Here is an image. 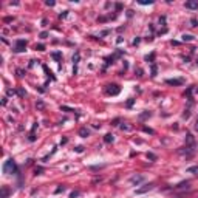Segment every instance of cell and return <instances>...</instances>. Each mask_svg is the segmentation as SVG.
Listing matches in <instances>:
<instances>
[{"instance_id": "1", "label": "cell", "mask_w": 198, "mask_h": 198, "mask_svg": "<svg viewBox=\"0 0 198 198\" xmlns=\"http://www.w3.org/2000/svg\"><path fill=\"white\" fill-rule=\"evenodd\" d=\"M3 172L5 173H16L17 172V167H16V163L12 160H8L5 164H3Z\"/></svg>"}, {"instance_id": "2", "label": "cell", "mask_w": 198, "mask_h": 198, "mask_svg": "<svg viewBox=\"0 0 198 198\" xmlns=\"http://www.w3.org/2000/svg\"><path fill=\"white\" fill-rule=\"evenodd\" d=\"M26 50V40H23V39H19L17 42H16V47H14V51L16 53H22Z\"/></svg>"}, {"instance_id": "3", "label": "cell", "mask_w": 198, "mask_h": 198, "mask_svg": "<svg viewBox=\"0 0 198 198\" xmlns=\"http://www.w3.org/2000/svg\"><path fill=\"white\" fill-rule=\"evenodd\" d=\"M107 94H111V96H115V94H118L121 91V88L118 87V85H107Z\"/></svg>"}, {"instance_id": "4", "label": "cell", "mask_w": 198, "mask_h": 198, "mask_svg": "<svg viewBox=\"0 0 198 198\" xmlns=\"http://www.w3.org/2000/svg\"><path fill=\"white\" fill-rule=\"evenodd\" d=\"M153 189V184H146L144 187H141V189H136V193H144V192H148V190Z\"/></svg>"}, {"instance_id": "5", "label": "cell", "mask_w": 198, "mask_h": 198, "mask_svg": "<svg viewBox=\"0 0 198 198\" xmlns=\"http://www.w3.org/2000/svg\"><path fill=\"white\" fill-rule=\"evenodd\" d=\"M166 84H169V85H181L183 84V79H167Z\"/></svg>"}, {"instance_id": "6", "label": "cell", "mask_w": 198, "mask_h": 198, "mask_svg": "<svg viewBox=\"0 0 198 198\" xmlns=\"http://www.w3.org/2000/svg\"><path fill=\"white\" fill-rule=\"evenodd\" d=\"M186 8L187 9H197L198 8V2L192 0V2H186Z\"/></svg>"}, {"instance_id": "7", "label": "cell", "mask_w": 198, "mask_h": 198, "mask_svg": "<svg viewBox=\"0 0 198 198\" xmlns=\"http://www.w3.org/2000/svg\"><path fill=\"white\" fill-rule=\"evenodd\" d=\"M79 135H81L82 138H87L88 135H90V130H88V128H85V127H82L81 130H79Z\"/></svg>"}, {"instance_id": "8", "label": "cell", "mask_w": 198, "mask_h": 198, "mask_svg": "<svg viewBox=\"0 0 198 198\" xmlns=\"http://www.w3.org/2000/svg\"><path fill=\"white\" fill-rule=\"evenodd\" d=\"M141 181H144V176H133L132 178V183L133 184H139Z\"/></svg>"}, {"instance_id": "9", "label": "cell", "mask_w": 198, "mask_h": 198, "mask_svg": "<svg viewBox=\"0 0 198 198\" xmlns=\"http://www.w3.org/2000/svg\"><path fill=\"white\" fill-rule=\"evenodd\" d=\"M79 59H81V54H79V53H76V54H74V57H73V62H74V73H76V65H77Z\"/></svg>"}, {"instance_id": "10", "label": "cell", "mask_w": 198, "mask_h": 198, "mask_svg": "<svg viewBox=\"0 0 198 198\" xmlns=\"http://www.w3.org/2000/svg\"><path fill=\"white\" fill-rule=\"evenodd\" d=\"M183 40H184V42H190V40H193V36H190V34H184V36H183Z\"/></svg>"}, {"instance_id": "11", "label": "cell", "mask_w": 198, "mask_h": 198, "mask_svg": "<svg viewBox=\"0 0 198 198\" xmlns=\"http://www.w3.org/2000/svg\"><path fill=\"white\" fill-rule=\"evenodd\" d=\"M44 71H45V73H47V74L50 76V77H51V79H53V81H54V79H56V77H54V76H53V74H51V71H50V70H48V67H47V65H44Z\"/></svg>"}, {"instance_id": "12", "label": "cell", "mask_w": 198, "mask_h": 198, "mask_svg": "<svg viewBox=\"0 0 198 198\" xmlns=\"http://www.w3.org/2000/svg\"><path fill=\"white\" fill-rule=\"evenodd\" d=\"M53 57H54L56 59V60H60V59H62V54H60V53H59V51H56V53H53Z\"/></svg>"}, {"instance_id": "13", "label": "cell", "mask_w": 198, "mask_h": 198, "mask_svg": "<svg viewBox=\"0 0 198 198\" xmlns=\"http://www.w3.org/2000/svg\"><path fill=\"white\" fill-rule=\"evenodd\" d=\"M104 141H105V143H111V141H113V135H110V133H108V135H105Z\"/></svg>"}, {"instance_id": "14", "label": "cell", "mask_w": 198, "mask_h": 198, "mask_svg": "<svg viewBox=\"0 0 198 198\" xmlns=\"http://www.w3.org/2000/svg\"><path fill=\"white\" fill-rule=\"evenodd\" d=\"M155 76H156V65H152V77H155Z\"/></svg>"}, {"instance_id": "15", "label": "cell", "mask_w": 198, "mask_h": 198, "mask_svg": "<svg viewBox=\"0 0 198 198\" xmlns=\"http://www.w3.org/2000/svg\"><path fill=\"white\" fill-rule=\"evenodd\" d=\"M147 158H148V160H152V161H155V160H156V155H155V153H147Z\"/></svg>"}, {"instance_id": "16", "label": "cell", "mask_w": 198, "mask_h": 198, "mask_svg": "<svg viewBox=\"0 0 198 198\" xmlns=\"http://www.w3.org/2000/svg\"><path fill=\"white\" fill-rule=\"evenodd\" d=\"M64 190H65V186H59L57 189L54 190V192H56V193H60V192H64Z\"/></svg>"}, {"instance_id": "17", "label": "cell", "mask_w": 198, "mask_h": 198, "mask_svg": "<svg viewBox=\"0 0 198 198\" xmlns=\"http://www.w3.org/2000/svg\"><path fill=\"white\" fill-rule=\"evenodd\" d=\"M143 130L146 132V133H150V135H153V133H155V132L152 130V128H148V127H143Z\"/></svg>"}, {"instance_id": "18", "label": "cell", "mask_w": 198, "mask_h": 198, "mask_svg": "<svg viewBox=\"0 0 198 198\" xmlns=\"http://www.w3.org/2000/svg\"><path fill=\"white\" fill-rule=\"evenodd\" d=\"M8 197V189L6 187H3V192H2V198H6Z\"/></svg>"}, {"instance_id": "19", "label": "cell", "mask_w": 198, "mask_h": 198, "mask_svg": "<svg viewBox=\"0 0 198 198\" xmlns=\"http://www.w3.org/2000/svg\"><path fill=\"white\" fill-rule=\"evenodd\" d=\"M147 116H150V111H146V113H143V115H141L139 118H141V119H146Z\"/></svg>"}, {"instance_id": "20", "label": "cell", "mask_w": 198, "mask_h": 198, "mask_svg": "<svg viewBox=\"0 0 198 198\" xmlns=\"http://www.w3.org/2000/svg\"><path fill=\"white\" fill-rule=\"evenodd\" d=\"M190 23H192V26H198V20L195 17H192V20H190Z\"/></svg>"}, {"instance_id": "21", "label": "cell", "mask_w": 198, "mask_h": 198, "mask_svg": "<svg viewBox=\"0 0 198 198\" xmlns=\"http://www.w3.org/2000/svg\"><path fill=\"white\" fill-rule=\"evenodd\" d=\"M189 116H190V111H189V110H186V111L183 113V118H184V119H187Z\"/></svg>"}, {"instance_id": "22", "label": "cell", "mask_w": 198, "mask_h": 198, "mask_svg": "<svg viewBox=\"0 0 198 198\" xmlns=\"http://www.w3.org/2000/svg\"><path fill=\"white\" fill-rule=\"evenodd\" d=\"M36 50H39V51H44V50H45V45H36Z\"/></svg>"}, {"instance_id": "23", "label": "cell", "mask_w": 198, "mask_h": 198, "mask_svg": "<svg viewBox=\"0 0 198 198\" xmlns=\"http://www.w3.org/2000/svg\"><path fill=\"white\" fill-rule=\"evenodd\" d=\"M40 37H42V39H47V37H48V33H47V31L40 33Z\"/></svg>"}, {"instance_id": "24", "label": "cell", "mask_w": 198, "mask_h": 198, "mask_svg": "<svg viewBox=\"0 0 198 198\" xmlns=\"http://www.w3.org/2000/svg\"><path fill=\"white\" fill-rule=\"evenodd\" d=\"M76 152H77V153H82V152H84V147H82V146L76 147Z\"/></svg>"}, {"instance_id": "25", "label": "cell", "mask_w": 198, "mask_h": 198, "mask_svg": "<svg viewBox=\"0 0 198 198\" xmlns=\"http://www.w3.org/2000/svg\"><path fill=\"white\" fill-rule=\"evenodd\" d=\"M133 102H135V99H128V102H127V107H132V105H133Z\"/></svg>"}, {"instance_id": "26", "label": "cell", "mask_w": 198, "mask_h": 198, "mask_svg": "<svg viewBox=\"0 0 198 198\" xmlns=\"http://www.w3.org/2000/svg\"><path fill=\"white\" fill-rule=\"evenodd\" d=\"M189 172H198V166H195V167H190V169H189Z\"/></svg>"}, {"instance_id": "27", "label": "cell", "mask_w": 198, "mask_h": 198, "mask_svg": "<svg viewBox=\"0 0 198 198\" xmlns=\"http://www.w3.org/2000/svg\"><path fill=\"white\" fill-rule=\"evenodd\" d=\"M60 108H62V110H67V111H74L73 108H68V107H60Z\"/></svg>"}, {"instance_id": "28", "label": "cell", "mask_w": 198, "mask_h": 198, "mask_svg": "<svg viewBox=\"0 0 198 198\" xmlns=\"http://www.w3.org/2000/svg\"><path fill=\"white\" fill-rule=\"evenodd\" d=\"M139 3H141V5H152L153 2H144V0H143V2H139Z\"/></svg>"}, {"instance_id": "29", "label": "cell", "mask_w": 198, "mask_h": 198, "mask_svg": "<svg viewBox=\"0 0 198 198\" xmlns=\"http://www.w3.org/2000/svg\"><path fill=\"white\" fill-rule=\"evenodd\" d=\"M42 170H44V169H36V175H40Z\"/></svg>"}, {"instance_id": "30", "label": "cell", "mask_w": 198, "mask_h": 198, "mask_svg": "<svg viewBox=\"0 0 198 198\" xmlns=\"http://www.w3.org/2000/svg\"><path fill=\"white\" fill-rule=\"evenodd\" d=\"M47 5H48V6H54V2H50V0H48V2H47Z\"/></svg>"}, {"instance_id": "31", "label": "cell", "mask_w": 198, "mask_h": 198, "mask_svg": "<svg viewBox=\"0 0 198 198\" xmlns=\"http://www.w3.org/2000/svg\"><path fill=\"white\" fill-rule=\"evenodd\" d=\"M79 195V192H73V193H71V198H74V197H77Z\"/></svg>"}, {"instance_id": "32", "label": "cell", "mask_w": 198, "mask_h": 198, "mask_svg": "<svg viewBox=\"0 0 198 198\" xmlns=\"http://www.w3.org/2000/svg\"><path fill=\"white\" fill-rule=\"evenodd\" d=\"M195 130L198 132V119H197V122H195Z\"/></svg>"}, {"instance_id": "33", "label": "cell", "mask_w": 198, "mask_h": 198, "mask_svg": "<svg viewBox=\"0 0 198 198\" xmlns=\"http://www.w3.org/2000/svg\"><path fill=\"white\" fill-rule=\"evenodd\" d=\"M197 64H198V59H197Z\"/></svg>"}]
</instances>
